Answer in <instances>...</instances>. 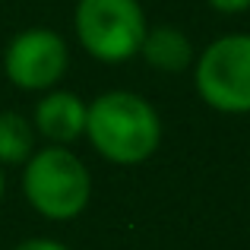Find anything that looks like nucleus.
<instances>
[{"mask_svg": "<svg viewBox=\"0 0 250 250\" xmlns=\"http://www.w3.org/2000/svg\"><path fill=\"white\" fill-rule=\"evenodd\" d=\"M85 140L114 165H140L159 149V111L136 92H104L85 104Z\"/></svg>", "mask_w": 250, "mask_h": 250, "instance_id": "obj_1", "label": "nucleus"}, {"mask_svg": "<svg viewBox=\"0 0 250 250\" xmlns=\"http://www.w3.org/2000/svg\"><path fill=\"white\" fill-rule=\"evenodd\" d=\"M22 193L38 215L51 222H70L89 206L92 174L67 146H44L25 162Z\"/></svg>", "mask_w": 250, "mask_h": 250, "instance_id": "obj_2", "label": "nucleus"}, {"mask_svg": "<svg viewBox=\"0 0 250 250\" xmlns=\"http://www.w3.org/2000/svg\"><path fill=\"white\" fill-rule=\"evenodd\" d=\"M73 22L80 44L102 63H124L140 54L149 29L140 0H80Z\"/></svg>", "mask_w": 250, "mask_h": 250, "instance_id": "obj_3", "label": "nucleus"}, {"mask_svg": "<svg viewBox=\"0 0 250 250\" xmlns=\"http://www.w3.org/2000/svg\"><path fill=\"white\" fill-rule=\"evenodd\" d=\"M196 92L222 114H250V35L215 38L196 57Z\"/></svg>", "mask_w": 250, "mask_h": 250, "instance_id": "obj_4", "label": "nucleus"}, {"mask_svg": "<svg viewBox=\"0 0 250 250\" xmlns=\"http://www.w3.org/2000/svg\"><path fill=\"white\" fill-rule=\"evenodd\" d=\"M70 51L57 32L51 29H25L6 44L3 54V70L10 76L13 85L25 92H44L51 85H57L67 73Z\"/></svg>", "mask_w": 250, "mask_h": 250, "instance_id": "obj_5", "label": "nucleus"}, {"mask_svg": "<svg viewBox=\"0 0 250 250\" xmlns=\"http://www.w3.org/2000/svg\"><path fill=\"white\" fill-rule=\"evenodd\" d=\"M35 130L51 146H70L85 136V102L73 92H48L35 104Z\"/></svg>", "mask_w": 250, "mask_h": 250, "instance_id": "obj_6", "label": "nucleus"}, {"mask_svg": "<svg viewBox=\"0 0 250 250\" xmlns=\"http://www.w3.org/2000/svg\"><path fill=\"white\" fill-rule=\"evenodd\" d=\"M140 54L146 57L149 67L162 70V73H181L184 67L193 63V44L174 25H155V29H146Z\"/></svg>", "mask_w": 250, "mask_h": 250, "instance_id": "obj_7", "label": "nucleus"}, {"mask_svg": "<svg viewBox=\"0 0 250 250\" xmlns=\"http://www.w3.org/2000/svg\"><path fill=\"white\" fill-rule=\"evenodd\" d=\"M35 152V127L16 111H0V165H22Z\"/></svg>", "mask_w": 250, "mask_h": 250, "instance_id": "obj_8", "label": "nucleus"}, {"mask_svg": "<svg viewBox=\"0 0 250 250\" xmlns=\"http://www.w3.org/2000/svg\"><path fill=\"white\" fill-rule=\"evenodd\" d=\"M13 250H70V247L61 244V241H54V238H29V241H22V244H16Z\"/></svg>", "mask_w": 250, "mask_h": 250, "instance_id": "obj_9", "label": "nucleus"}, {"mask_svg": "<svg viewBox=\"0 0 250 250\" xmlns=\"http://www.w3.org/2000/svg\"><path fill=\"white\" fill-rule=\"evenodd\" d=\"M209 6L219 13H244L250 10V0H209Z\"/></svg>", "mask_w": 250, "mask_h": 250, "instance_id": "obj_10", "label": "nucleus"}, {"mask_svg": "<svg viewBox=\"0 0 250 250\" xmlns=\"http://www.w3.org/2000/svg\"><path fill=\"white\" fill-rule=\"evenodd\" d=\"M0 196H3V171H0Z\"/></svg>", "mask_w": 250, "mask_h": 250, "instance_id": "obj_11", "label": "nucleus"}]
</instances>
